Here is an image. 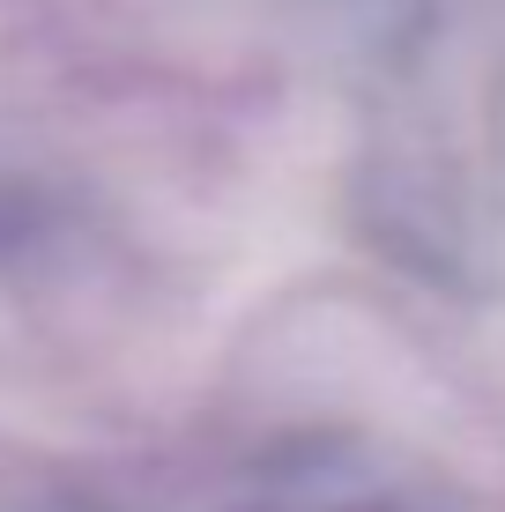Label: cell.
I'll return each instance as SVG.
<instances>
[{
	"label": "cell",
	"mask_w": 505,
	"mask_h": 512,
	"mask_svg": "<svg viewBox=\"0 0 505 512\" xmlns=\"http://www.w3.org/2000/svg\"><path fill=\"white\" fill-rule=\"evenodd\" d=\"M246 512H446L431 490L409 483H372V475H335V468H312L298 483H275L260 490Z\"/></svg>",
	"instance_id": "6da1fadb"
}]
</instances>
